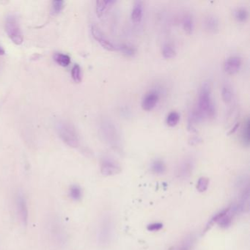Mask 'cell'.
Listing matches in <instances>:
<instances>
[{
	"label": "cell",
	"mask_w": 250,
	"mask_h": 250,
	"mask_svg": "<svg viewBox=\"0 0 250 250\" xmlns=\"http://www.w3.org/2000/svg\"><path fill=\"white\" fill-rule=\"evenodd\" d=\"M195 110L202 121L212 119L216 116V106L212 99L211 89L207 82L203 83L200 87L197 107Z\"/></svg>",
	"instance_id": "1"
},
{
	"label": "cell",
	"mask_w": 250,
	"mask_h": 250,
	"mask_svg": "<svg viewBox=\"0 0 250 250\" xmlns=\"http://www.w3.org/2000/svg\"><path fill=\"white\" fill-rule=\"evenodd\" d=\"M100 134L105 143L114 150L121 151L122 147L121 135L114 123L109 120H103L101 123Z\"/></svg>",
	"instance_id": "2"
},
{
	"label": "cell",
	"mask_w": 250,
	"mask_h": 250,
	"mask_svg": "<svg viewBox=\"0 0 250 250\" xmlns=\"http://www.w3.org/2000/svg\"><path fill=\"white\" fill-rule=\"evenodd\" d=\"M57 133L60 138L71 147L80 146V137L72 124L66 121H59L55 124Z\"/></svg>",
	"instance_id": "3"
},
{
	"label": "cell",
	"mask_w": 250,
	"mask_h": 250,
	"mask_svg": "<svg viewBox=\"0 0 250 250\" xmlns=\"http://www.w3.org/2000/svg\"><path fill=\"white\" fill-rule=\"evenodd\" d=\"M5 31L13 43L16 45L22 44L24 35L17 16L14 14L7 16L5 19Z\"/></svg>",
	"instance_id": "4"
},
{
	"label": "cell",
	"mask_w": 250,
	"mask_h": 250,
	"mask_svg": "<svg viewBox=\"0 0 250 250\" xmlns=\"http://www.w3.org/2000/svg\"><path fill=\"white\" fill-rule=\"evenodd\" d=\"M90 32H91L92 36L93 39L102 46V48L109 51V52H114L117 50V46L108 39V38L105 36L104 33L95 24H92L90 26Z\"/></svg>",
	"instance_id": "5"
},
{
	"label": "cell",
	"mask_w": 250,
	"mask_h": 250,
	"mask_svg": "<svg viewBox=\"0 0 250 250\" xmlns=\"http://www.w3.org/2000/svg\"><path fill=\"white\" fill-rule=\"evenodd\" d=\"M194 168V161L191 157H186L177 168V176L181 179H187L191 176Z\"/></svg>",
	"instance_id": "6"
},
{
	"label": "cell",
	"mask_w": 250,
	"mask_h": 250,
	"mask_svg": "<svg viewBox=\"0 0 250 250\" xmlns=\"http://www.w3.org/2000/svg\"><path fill=\"white\" fill-rule=\"evenodd\" d=\"M122 171L121 165L113 159L106 158L104 159L101 165V172L104 176H112L118 175Z\"/></svg>",
	"instance_id": "7"
},
{
	"label": "cell",
	"mask_w": 250,
	"mask_h": 250,
	"mask_svg": "<svg viewBox=\"0 0 250 250\" xmlns=\"http://www.w3.org/2000/svg\"><path fill=\"white\" fill-rule=\"evenodd\" d=\"M159 98H160V96H159V93L157 90H153L147 92L142 100L141 106L143 110H153L157 105Z\"/></svg>",
	"instance_id": "8"
},
{
	"label": "cell",
	"mask_w": 250,
	"mask_h": 250,
	"mask_svg": "<svg viewBox=\"0 0 250 250\" xmlns=\"http://www.w3.org/2000/svg\"><path fill=\"white\" fill-rule=\"evenodd\" d=\"M17 208L20 219L24 226L28 224L29 211L27 207V200L24 194L20 193L17 196Z\"/></svg>",
	"instance_id": "9"
},
{
	"label": "cell",
	"mask_w": 250,
	"mask_h": 250,
	"mask_svg": "<svg viewBox=\"0 0 250 250\" xmlns=\"http://www.w3.org/2000/svg\"><path fill=\"white\" fill-rule=\"evenodd\" d=\"M242 65L241 58L238 56H230L224 62V70L229 75H234L238 73Z\"/></svg>",
	"instance_id": "10"
},
{
	"label": "cell",
	"mask_w": 250,
	"mask_h": 250,
	"mask_svg": "<svg viewBox=\"0 0 250 250\" xmlns=\"http://www.w3.org/2000/svg\"><path fill=\"white\" fill-rule=\"evenodd\" d=\"M112 234V224L109 219H104L99 229V240L101 244H107Z\"/></svg>",
	"instance_id": "11"
},
{
	"label": "cell",
	"mask_w": 250,
	"mask_h": 250,
	"mask_svg": "<svg viewBox=\"0 0 250 250\" xmlns=\"http://www.w3.org/2000/svg\"><path fill=\"white\" fill-rule=\"evenodd\" d=\"M203 27L206 32L210 34H216L219 30V21L214 15H208L205 18Z\"/></svg>",
	"instance_id": "12"
},
{
	"label": "cell",
	"mask_w": 250,
	"mask_h": 250,
	"mask_svg": "<svg viewBox=\"0 0 250 250\" xmlns=\"http://www.w3.org/2000/svg\"><path fill=\"white\" fill-rule=\"evenodd\" d=\"M116 1L114 0H99L96 3V15L99 18H102L104 14L112 8Z\"/></svg>",
	"instance_id": "13"
},
{
	"label": "cell",
	"mask_w": 250,
	"mask_h": 250,
	"mask_svg": "<svg viewBox=\"0 0 250 250\" xmlns=\"http://www.w3.org/2000/svg\"><path fill=\"white\" fill-rule=\"evenodd\" d=\"M144 6L142 1H136L133 5L132 11L131 13V19L133 22L140 23L143 18Z\"/></svg>",
	"instance_id": "14"
},
{
	"label": "cell",
	"mask_w": 250,
	"mask_h": 250,
	"mask_svg": "<svg viewBox=\"0 0 250 250\" xmlns=\"http://www.w3.org/2000/svg\"><path fill=\"white\" fill-rule=\"evenodd\" d=\"M200 121H202L201 118L199 116L195 109L190 112L188 118V124H187V128H188V131H191V132H196L197 124Z\"/></svg>",
	"instance_id": "15"
},
{
	"label": "cell",
	"mask_w": 250,
	"mask_h": 250,
	"mask_svg": "<svg viewBox=\"0 0 250 250\" xmlns=\"http://www.w3.org/2000/svg\"><path fill=\"white\" fill-rule=\"evenodd\" d=\"M150 169H151L152 172L156 175H163L167 170L166 164L162 159H156L152 162Z\"/></svg>",
	"instance_id": "16"
},
{
	"label": "cell",
	"mask_w": 250,
	"mask_h": 250,
	"mask_svg": "<svg viewBox=\"0 0 250 250\" xmlns=\"http://www.w3.org/2000/svg\"><path fill=\"white\" fill-rule=\"evenodd\" d=\"M249 11L246 7H238L234 11V17L235 20L239 23H245L248 21Z\"/></svg>",
	"instance_id": "17"
},
{
	"label": "cell",
	"mask_w": 250,
	"mask_h": 250,
	"mask_svg": "<svg viewBox=\"0 0 250 250\" xmlns=\"http://www.w3.org/2000/svg\"><path fill=\"white\" fill-rule=\"evenodd\" d=\"M221 95H222V100L225 103L229 104L232 102L233 99V92H232V87L228 83H225L222 85Z\"/></svg>",
	"instance_id": "18"
},
{
	"label": "cell",
	"mask_w": 250,
	"mask_h": 250,
	"mask_svg": "<svg viewBox=\"0 0 250 250\" xmlns=\"http://www.w3.org/2000/svg\"><path fill=\"white\" fill-rule=\"evenodd\" d=\"M54 61L61 67H68L71 64V58L69 55L57 52L54 55Z\"/></svg>",
	"instance_id": "19"
},
{
	"label": "cell",
	"mask_w": 250,
	"mask_h": 250,
	"mask_svg": "<svg viewBox=\"0 0 250 250\" xmlns=\"http://www.w3.org/2000/svg\"><path fill=\"white\" fill-rule=\"evenodd\" d=\"M194 20L191 14H187L183 20V28L184 31L188 35L192 34L194 30Z\"/></svg>",
	"instance_id": "20"
},
{
	"label": "cell",
	"mask_w": 250,
	"mask_h": 250,
	"mask_svg": "<svg viewBox=\"0 0 250 250\" xmlns=\"http://www.w3.org/2000/svg\"><path fill=\"white\" fill-rule=\"evenodd\" d=\"M117 50H119L123 55L126 57H134L137 52L135 47L126 43H121L118 45L117 46Z\"/></svg>",
	"instance_id": "21"
},
{
	"label": "cell",
	"mask_w": 250,
	"mask_h": 250,
	"mask_svg": "<svg viewBox=\"0 0 250 250\" xmlns=\"http://www.w3.org/2000/svg\"><path fill=\"white\" fill-rule=\"evenodd\" d=\"M250 119L247 118V121L244 123V127H243L242 133H241V140L244 146L248 147L250 143Z\"/></svg>",
	"instance_id": "22"
},
{
	"label": "cell",
	"mask_w": 250,
	"mask_h": 250,
	"mask_svg": "<svg viewBox=\"0 0 250 250\" xmlns=\"http://www.w3.org/2000/svg\"><path fill=\"white\" fill-rule=\"evenodd\" d=\"M228 210H229V207L227 208L223 209V210H221L219 213L215 214L214 216H213V217L208 221L207 225H206V228H205L204 229V233L205 232H207L208 230H209V229H210V228L214 225V224L217 223V222L222 219V216H223L228 211Z\"/></svg>",
	"instance_id": "23"
},
{
	"label": "cell",
	"mask_w": 250,
	"mask_h": 250,
	"mask_svg": "<svg viewBox=\"0 0 250 250\" xmlns=\"http://www.w3.org/2000/svg\"><path fill=\"white\" fill-rule=\"evenodd\" d=\"M162 54L165 59H172L176 55V50L170 43H166L162 47Z\"/></svg>",
	"instance_id": "24"
},
{
	"label": "cell",
	"mask_w": 250,
	"mask_h": 250,
	"mask_svg": "<svg viewBox=\"0 0 250 250\" xmlns=\"http://www.w3.org/2000/svg\"><path fill=\"white\" fill-rule=\"evenodd\" d=\"M70 197L76 201H79L83 197V190L78 185L71 186L69 190Z\"/></svg>",
	"instance_id": "25"
},
{
	"label": "cell",
	"mask_w": 250,
	"mask_h": 250,
	"mask_svg": "<svg viewBox=\"0 0 250 250\" xmlns=\"http://www.w3.org/2000/svg\"><path fill=\"white\" fill-rule=\"evenodd\" d=\"M180 121V115L175 111L169 112L167 117L166 123L169 127H175Z\"/></svg>",
	"instance_id": "26"
},
{
	"label": "cell",
	"mask_w": 250,
	"mask_h": 250,
	"mask_svg": "<svg viewBox=\"0 0 250 250\" xmlns=\"http://www.w3.org/2000/svg\"><path fill=\"white\" fill-rule=\"evenodd\" d=\"M71 77L76 83H80L83 80V72L81 67L78 64H75L71 69Z\"/></svg>",
	"instance_id": "27"
},
{
	"label": "cell",
	"mask_w": 250,
	"mask_h": 250,
	"mask_svg": "<svg viewBox=\"0 0 250 250\" xmlns=\"http://www.w3.org/2000/svg\"><path fill=\"white\" fill-rule=\"evenodd\" d=\"M65 8V2L62 0L53 1L52 4V12L55 15L61 14Z\"/></svg>",
	"instance_id": "28"
},
{
	"label": "cell",
	"mask_w": 250,
	"mask_h": 250,
	"mask_svg": "<svg viewBox=\"0 0 250 250\" xmlns=\"http://www.w3.org/2000/svg\"><path fill=\"white\" fill-rule=\"evenodd\" d=\"M209 185V179L206 177H202L198 180L197 184V189L200 192H204L208 189Z\"/></svg>",
	"instance_id": "29"
},
{
	"label": "cell",
	"mask_w": 250,
	"mask_h": 250,
	"mask_svg": "<svg viewBox=\"0 0 250 250\" xmlns=\"http://www.w3.org/2000/svg\"><path fill=\"white\" fill-rule=\"evenodd\" d=\"M162 228H163V224L160 223V222H155V223L147 225V229L150 232H156V231L160 230Z\"/></svg>",
	"instance_id": "30"
},
{
	"label": "cell",
	"mask_w": 250,
	"mask_h": 250,
	"mask_svg": "<svg viewBox=\"0 0 250 250\" xmlns=\"http://www.w3.org/2000/svg\"><path fill=\"white\" fill-rule=\"evenodd\" d=\"M202 142H203V140H202V139L200 138V137H198V136H194V137H191V138L190 139L188 143H189L191 146H196V145L200 144Z\"/></svg>",
	"instance_id": "31"
},
{
	"label": "cell",
	"mask_w": 250,
	"mask_h": 250,
	"mask_svg": "<svg viewBox=\"0 0 250 250\" xmlns=\"http://www.w3.org/2000/svg\"><path fill=\"white\" fill-rule=\"evenodd\" d=\"M191 243H192V241H191V239H190V238H188V239H187V241H185V242L183 244L181 248H179L177 250H189L190 247H191Z\"/></svg>",
	"instance_id": "32"
},
{
	"label": "cell",
	"mask_w": 250,
	"mask_h": 250,
	"mask_svg": "<svg viewBox=\"0 0 250 250\" xmlns=\"http://www.w3.org/2000/svg\"><path fill=\"white\" fill-rule=\"evenodd\" d=\"M5 49H4V48L2 47V46H1V45H0V55H5Z\"/></svg>",
	"instance_id": "33"
}]
</instances>
